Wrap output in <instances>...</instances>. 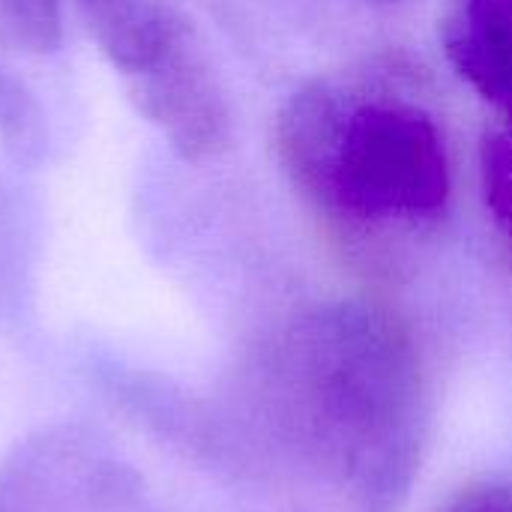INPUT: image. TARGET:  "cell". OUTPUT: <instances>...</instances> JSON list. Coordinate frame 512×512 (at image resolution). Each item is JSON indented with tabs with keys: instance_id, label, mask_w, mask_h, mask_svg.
Returning a JSON list of instances; mask_svg holds the SVG:
<instances>
[{
	"instance_id": "1",
	"label": "cell",
	"mask_w": 512,
	"mask_h": 512,
	"mask_svg": "<svg viewBox=\"0 0 512 512\" xmlns=\"http://www.w3.org/2000/svg\"><path fill=\"white\" fill-rule=\"evenodd\" d=\"M273 423L357 512H396L420 468L426 381L405 324L360 300L291 318L264 357Z\"/></svg>"
},
{
	"instance_id": "2",
	"label": "cell",
	"mask_w": 512,
	"mask_h": 512,
	"mask_svg": "<svg viewBox=\"0 0 512 512\" xmlns=\"http://www.w3.org/2000/svg\"><path fill=\"white\" fill-rule=\"evenodd\" d=\"M276 156L300 198L351 231L423 228L453 195L438 114L387 72H330L294 90Z\"/></svg>"
},
{
	"instance_id": "3",
	"label": "cell",
	"mask_w": 512,
	"mask_h": 512,
	"mask_svg": "<svg viewBox=\"0 0 512 512\" xmlns=\"http://www.w3.org/2000/svg\"><path fill=\"white\" fill-rule=\"evenodd\" d=\"M0 512H144V489L93 432L51 426L0 462Z\"/></svg>"
},
{
	"instance_id": "4",
	"label": "cell",
	"mask_w": 512,
	"mask_h": 512,
	"mask_svg": "<svg viewBox=\"0 0 512 512\" xmlns=\"http://www.w3.org/2000/svg\"><path fill=\"white\" fill-rule=\"evenodd\" d=\"M126 90L138 114L162 132L180 159L207 162L228 150L234 135L231 102L198 39L129 81Z\"/></svg>"
},
{
	"instance_id": "5",
	"label": "cell",
	"mask_w": 512,
	"mask_h": 512,
	"mask_svg": "<svg viewBox=\"0 0 512 512\" xmlns=\"http://www.w3.org/2000/svg\"><path fill=\"white\" fill-rule=\"evenodd\" d=\"M438 36L453 72L512 138V0H450Z\"/></svg>"
},
{
	"instance_id": "6",
	"label": "cell",
	"mask_w": 512,
	"mask_h": 512,
	"mask_svg": "<svg viewBox=\"0 0 512 512\" xmlns=\"http://www.w3.org/2000/svg\"><path fill=\"white\" fill-rule=\"evenodd\" d=\"M102 57L135 81L180 48L195 42V30L171 0H72Z\"/></svg>"
},
{
	"instance_id": "7",
	"label": "cell",
	"mask_w": 512,
	"mask_h": 512,
	"mask_svg": "<svg viewBox=\"0 0 512 512\" xmlns=\"http://www.w3.org/2000/svg\"><path fill=\"white\" fill-rule=\"evenodd\" d=\"M0 144L18 165H36L45 153V114L36 96L0 66Z\"/></svg>"
},
{
	"instance_id": "8",
	"label": "cell",
	"mask_w": 512,
	"mask_h": 512,
	"mask_svg": "<svg viewBox=\"0 0 512 512\" xmlns=\"http://www.w3.org/2000/svg\"><path fill=\"white\" fill-rule=\"evenodd\" d=\"M63 0H0V48L48 54L60 45Z\"/></svg>"
},
{
	"instance_id": "9",
	"label": "cell",
	"mask_w": 512,
	"mask_h": 512,
	"mask_svg": "<svg viewBox=\"0 0 512 512\" xmlns=\"http://www.w3.org/2000/svg\"><path fill=\"white\" fill-rule=\"evenodd\" d=\"M483 189L498 228L512 243V138L489 132L483 141Z\"/></svg>"
},
{
	"instance_id": "10",
	"label": "cell",
	"mask_w": 512,
	"mask_h": 512,
	"mask_svg": "<svg viewBox=\"0 0 512 512\" xmlns=\"http://www.w3.org/2000/svg\"><path fill=\"white\" fill-rule=\"evenodd\" d=\"M444 512H512V486H474L462 492Z\"/></svg>"
},
{
	"instance_id": "11",
	"label": "cell",
	"mask_w": 512,
	"mask_h": 512,
	"mask_svg": "<svg viewBox=\"0 0 512 512\" xmlns=\"http://www.w3.org/2000/svg\"><path fill=\"white\" fill-rule=\"evenodd\" d=\"M375 3H399V0H375Z\"/></svg>"
}]
</instances>
